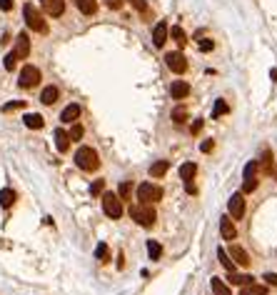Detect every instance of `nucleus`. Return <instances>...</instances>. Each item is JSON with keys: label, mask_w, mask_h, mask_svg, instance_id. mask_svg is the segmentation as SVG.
Returning <instances> with one entry per match:
<instances>
[{"label": "nucleus", "mask_w": 277, "mask_h": 295, "mask_svg": "<svg viewBox=\"0 0 277 295\" xmlns=\"http://www.w3.org/2000/svg\"><path fill=\"white\" fill-rule=\"evenodd\" d=\"M40 5L50 18H60L65 13V0H40Z\"/></svg>", "instance_id": "nucleus-11"}, {"label": "nucleus", "mask_w": 277, "mask_h": 295, "mask_svg": "<svg viewBox=\"0 0 277 295\" xmlns=\"http://www.w3.org/2000/svg\"><path fill=\"white\" fill-rule=\"evenodd\" d=\"M13 53L18 55V60H25V58L30 55V38H28V33H20V35H18L15 50H13Z\"/></svg>", "instance_id": "nucleus-13"}, {"label": "nucleus", "mask_w": 277, "mask_h": 295, "mask_svg": "<svg viewBox=\"0 0 277 295\" xmlns=\"http://www.w3.org/2000/svg\"><path fill=\"white\" fill-rule=\"evenodd\" d=\"M230 285H247L252 283V275H240V273H230Z\"/></svg>", "instance_id": "nucleus-30"}, {"label": "nucleus", "mask_w": 277, "mask_h": 295, "mask_svg": "<svg viewBox=\"0 0 277 295\" xmlns=\"http://www.w3.org/2000/svg\"><path fill=\"white\" fill-rule=\"evenodd\" d=\"M130 3H133V5H135V8H138V10H140V13L145 15V18H147V13H150V8H147V5L142 3V0H130Z\"/></svg>", "instance_id": "nucleus-39"}, {"label": "nucleus", "mask_w": 277, "mask_h": 295, "mask_svg": "<svg viewBox=\"0 0 277 295\" xmlns=\"http://www.w3.org/2000/svg\"><path fill=\"white\" fill-rule=\"evenodd\" d=\"M68 135H70L72 143H75V140H80V138H83V125H72V130H70Z\"/></svg>", "instance_id": "nucleus-37"}, {"label": "nucleus", "mask_w": 277, "mask_h": 295, "mask_svg": "<svg viewBox=\"0 0 277 295\" xmlns=\"http://www.w3.org/2000/svg\"><path fill=\"white\" fill-rule=\"evenodd\" d=\"M230 258H232V263L235 265H240V268H250V255H247V250L245 248H240V245H230V253H227Z\"/></svg>", "instance_id": "nucleus-9"}, {"label": "nucleus", "mask_w": 277, "mask_h": 295, "mask_svg": "<svg viewBox=\"0 0 277 295\" xmlns=\"http://www.w3.org/2000/svg\"><path fill=\"white\" fill-rule=\"evenodd\" d=\"M217 260L222 263V268H225L227 273H235V268H237V265L232 263V258L227 255V250H222V248H217Z\"/></svg>", "instance_id": "nucleus-23"}, {"label": "nucleus", "mask_w": 277, "mask_h": 295, "mask_svg": "<svg viewBox=\"0 0 277 295\" xmlns=\"http://www.w3.org/2000/svg\"><path fill=\"white\" fill-rule=\"evenodd\" d=\"M147 253H150L152 260H160V258H163V245L157 243V240H150L147 243Z\"/></svg>", "instance_id": "nucleus-29"}, {"label": "nucleus", "mask_w": 277, "mask_h": 295, "mask_svg": "<svg viewBox=\"0 0 277 295\" xmlns=\"http://www.w3.org/2000/svg\"><path fill=\"white\" fill-rule=\"evenodd\" d=\"M168 35H170V28H168L165 20H160V23L152 28V45H155V48H163L165 40H168Z\"/></svg>", "instance_id": "nucleus-10"}, {"label": "nucleus", "mask_w": 277, "mask_h": 295, "mask_svg": "<svg viewBox=\"0 0 277 295\" xmlns=\"http://www.w3.org/2000/svg\"><path fill=\"white\" fill-rule=\"evenodd\" d=\"M23 15H25V25H28L33 33H40V35H45V33H48V23H45L43 13L37 10L33 3H28V5L23 8Z\"/></svg>", "instance_id": "nucleus-3"}, {"label": "nucleus", "mask_w": 277, "mask_h": 295, "mask_svg": "<svg viewBox=\"0 0 277 295\" xmlns=\"http://www.w3.org/2000/svg\"><path fill=\"white\" fill-rule=\"evenodd\" d=\"M103 193H105V180H95L93 185H90V195L98 198V195H103Z\"/></svg>", "instance_id": "nucleus-33"}, {"label": "nucleus", "mask_w": 277, "mask_h": 295, "mask_svg": "<svg viewBox=\"0 0 277 295\" xmlns=\"http://www.w3.org/2000/svg\"><path fill=\"white\" fill-rule=\"evenodd\" d=\"M75 5L83 15H93L98 10V0H75Z\"/></svg>", "instance_id": "nucleus-21"}, {"label": "nucleus", "mask_w": 277, "mask_h": 295, "mask_svg": "<svg viewBox=\"0 0 277 295\" xmlns=\"http://www.w3.org/2000/svg\"><path fill=\"white\" fill-rule=\"evenodd\" d=\"M173 120H175L177 125L185 123V120H187V110H185V108H175V110H173Z\"/></svg>", "instance_id": "nucleus-34"}, {"label": "nucleus", "mask_w": 277, "mask_h": 295, "mask_svg": "<svg viewBox=\"0 0 277 295\" xmlns=\"http://www.w3.org/2000/svg\"><path fill=\"white\" fill-rule=\"evenodd\" d=\"M138 200L140 203L163 200V188L160 185H152V183H140V185H138Z\"/></svg>", "instance_id": "nucleus-5"}, {"label": "nucleus", "mask_w": 277, "mask_h": 295, "mask_svg": "<svg viewBox=\"0 0 277 295\" xmlns=\"http://www.w3.org/2000/svg\"><path fill=\"white\" fill-rule=\"evenodd\" d=\"M23 120H25V125H28L30 130H40V128L45 125V118H43L40 113H28Z\"/></svg>", "instance_id": "nucleus-18"}, {"label": "nucleus", "mask_w": 277, "mask_h": 295, "mask_svg": "<svg viewBox=\"0 0 277 295\" xmlns=\"http://www.w3.org/2000/svg\"><path fill=\"white\" fill-rule=\"evenodd\" d=\"M43 80V75H40V70H37L35 65H25L23 70H20V78H18V85L20 88H35L37 83Z\"/></svg>", "instance_id": "nucleus-6"}, {"label": "nucleus", "mask_w": 277, "mask_h": 295, "mask_svg": "<svg viewBox=\"0 0 277 295\" xmlns=\"http://www.w3.org/2000/svg\"><path fill=\"white\" fill-rule=\"evenodd\" d=\"M75 165L80 170H85V173H93V170L100 168V158H98V153L93 150V148L83 145V148H77V153H75Z\"/></svg>", "instance_id": "nucleus-2"}, {"label": "nucleus", "mask_w": 277, "mask_h": 295, "mask_svg": "<svg viewBox=\"0 0 277 295\" xmlns=\"http://www.w3.org/2000/svg\"><path fill=\"white\" fill-rule=\"evenodd\" d=\"M13 3H15V0H0V10L10 13V10H13Z\"/></svg>", "instance_id": "nucleus-41"}, {"label": "nucleus", "mask_w": 277, "mask_h": 295, "mask_svg": "<svg viewBox=\"0 0 277 295\" xmlns=\"http://www.w3.org/2000/svg\"><path fill=\"white\" fill-rule=\"evenodd\" d=\"M210 288H212V293H215V295H232V290H230V288H227L220 278H212V280H210Z\"/></svg>", "instance_id": "nucleus-28"}, {"label": "nucleus", "mask_w": 277, "mask_h": 295, "mask_svg": "<svg viewBox=\"0 0 277 295\" xmlns=\"http://www.w3.org/2000/svg\"><path fill=\"white\" fill-rule=\"evenodd\" d=\"M130 218L140 228H152L155 220H157V213H155V208L150 203H138V205L130 208Z\"/></svg>", "instance_id": "nucleus-1"}, {"label": "nucleus", "mask_w": 277, "mask_h": 295, "mask_svg": "<svg viewBox=\"0 0 277 295\" xmlns=\"http://www.w3.org/2000/svg\"><path fill=\"white\" fill-rule=\"evenodd\" d=\"M195 173H197V165H195V163H185V165H180V178H182L185 183H190V180L195 178Z\"/></svg>", "instance_id": "nucleus-27"}, {"label": "nucleus", "mask_w": 277, "mask_h": 295, "mask_svg": "<svg viewBox=\"0 0 277 295\" xmlns=\"http://www.w3.org/2000/svg\"><path fill=\"white\" fill-rule=\"evenodd\" d=\"M100 198H103V210H105L107 218H112V220L123 218V200H120V195H117V193H103Z\"/></svg>", "instance_id": "nucleus-4"}, {"label": "nucleus", "mask_w": 277, "mask_h": 295, "mask_svg": "<svg viewBox=\"0 0 277 295\" xmlns=\"http://www.w3.org/2000/svg\"><path fill=\"white\" fill-rule=\"evenodd\" d=\"M257 168H260L262 173H270V175H272V153H270V150L262 153V158L257 160Z\"/></svg>", "instance_id": "nucleus-26"}, {"label": "nucleus", "mask_w": 277, "mask_h": 295, "mask_svg": "<svg viewBox=\"0 0 277 295\" xmlns=\"http://www.w3.org/2000/svg\"><path fill=\"white\" fill-rule=\"evenodd\" d=\"M95 258L100 263H107V258H110V250H107V243H98L95 248Z\"/></svg>", "instance_id": "nucleus-31"}, {"label": "nucleus", "mask_w": 277, "mask_h": 295, "mask_svg": "<svg viewBox=\"0 0 277 295\" xmlns=\"http://www.w3.org/2000/svg\"><path fill=\"white\" fill-rule=\"evenodd\" d=\"M165 63H168V68H170L173 73H177V75H182V73L187 70V58H185L182 53H168V55H165Z\"/></svg>", "instance_id": "nucleus-8"}, {"label": "nucleus", "mask_w": 277, "mask_h": 295, "mask_svg": "<svg viewBox=\"0 0 277 295\" xmlns=\"http://www.w3.org/2000/svg\"><path fill=\"white\" fill-rule=\"evenodd\" d=\"M58 98H60V90H58L55 85H48V88H43V93H40V103H43V105H55Z\"/></svg>", "instance_id": "nucleus-15"}, {"label": "nucleus", "mask_w": 277, "mask_h": 295, "mask_svg": "<svg viewBox=\"0 0 277 295\" xmlns=\"http://www.w3.org/2000/svg\"><path fill=\"white\" fill-rule=\"evenodd\" d=\"M18 108H25L23 100H13V103H5L3 105V113H10V110H18Z\"/></svg>", "instance_id": "nucleus-36"}, {"label": "nucleus", "mask_w": 277, "mask_h": 295, "mask_svg": "<svg viewBox=\"0 0 277 295\" xmlns=\"http://www.w3.org/2000/svg\"><path fill=\"white\" fill-rule=\"evenodd\" d=\"M227 210H230V218H232V220H242V215H245V195H242V193H235V195L227 200Z\"/></svg>", "instance_id": "nucleus-7"}, {"label": "nucleus", "mask_w": 277, "mask_h": 295, "mask_svg": "<svg viewBox=\"0 0 277 295\" xmlns=\"http://www.w3.org/2000/svg\"><path fill=\"white\" fill-rule=\"evenodd\" d=\"M55 148H58L60 153H68V150H70V135H68L63 128L55 130Z\"/></svg>", "instance_id": "nucleus-17"}, {"label": "nucleus", "mask_w": 277, "mask_h": 295, "mask_svg": "<svg viewBox=\"0 0 277 295\" xmlns=\"http://www.w3.org/2000/svg\"><path fill=\"white\" fill-rule=\"evenodd\" d=\"M265 280L267 285H277V273H265Z\"/></svg>", "instance_id": "nucleus-43"}, {"label": "nucleus", "mask_w": 277, "mask_h": 295, "mask_svg": "<svg viewBox=\"0 0 277 295\" xmlns=\"http://www.w3.org/2000/svg\"><path fill=\"white\" fill-rule=\"evenodd\" d=\"M170 95H173V100H185V98L190 95V83L175 80V83L170 85Z\"/></svg>", "instance_id": "nucleus-14"}, {"label": "nucleus", "mask_w": 277, "mask_h": 295, "mask_svg": "<svg viewBox=\"0 0 277 295\" xmlns=\"http://www.w3.org/2000/svg\"><path fill=\"white\" fill-rule=\"evenodd\" d=\"M123 3H125V0H105V5H107L110 10H120Z\"/></svg>", "instance_id": "nucleus-40"}, {"label": "nucleus", "mask_w": 277, "mask_h": 295, "mask_svg": "<svg viewBox=\"0 0 277 295\" xmlns=\"http://www.w3.org/2000/svg\"><path fill=\"white\" fill-rule=\"evenodd\" d=\"M197 48H200L203 53H210V50L215 48V40H212V38H203L200 43H197Z\"/></svg>", "instance_id": "nucleus-35"}, {"label": "nucleus", "mask_w": 277, "mask_h": 295, "mask_svg": "<svg viewBox=\"0 0 277 295\" xmlns=\"http://www.w3.org/2000/svg\"><path fill=\"white\" fill-rule=\"evenodd\" d=\"M117 195H120V200H130L133 198V185L125 180V183H120V188H117Z\"/></svg>", "instance_id": "nucleus-32"}, {"label": "nucleus", "mask_w": 277, "mask_h": 295, "mask_svg": "<svg viewBox=\"0 0 277 295\" xmlns=\"http://www.w3.org/2000/svg\"><path fill=\"white\" fill-rule=\"evenodd\" d=\"M230 113V105L220 98V100H215V108H212V120H217V118H222V115H227Z\"/></svg>", "instance_id": "nucleus-25"}, {"label": "nucleus", "mask_w": 277, "mask_h": 295, "mask_svg": "<svg viewBox=\"0 0 277 295\" xmlns=\"http://www.w3.org/2000/svg\"><path fill=\"white\" fill-rule=\"evenodd\" d=\"M203 130V120H195V125H192V133H200Z\"/></svg>", "instance_id": "nucleus-44"}, {"label": "nucleus", "mask_w": 277, "mask_h": 295, "mask_svg": "<svg viewBox=\"0 0 277 295\" xmlns=\"http://www.w3.org/2000/svg\"><path fill=\"white\" fill-rule=\"evenodd\" d=\"M240 295H267V285H257V283H247L242 285Z\"/></svg>", "instance_id": "nucleus-22"}, {"label": "nucleus", "mask_w": 277, "mask_h": 295, "mask_svg": "<svg viewBox=\"0 0 277 295\" xmlns=\"http://www.w3.org/2000/svg\"><path fill=\"white\" fill-rule=\"evenodd\" d=\"M220 235H222L225 240H235V238H237V228H235V223H232L230 215H222V218H220Z\"/></svg>", "instance_id": "nucleus-12"}, {"label": "nucleus", "mask_w": 277, "mask_h": 295, "mask_svg": "<svg viewBox=\"0 0 277 295\" xmlns=\"http://www.w3.org/2000/svg\"><path fill=\"white\" fill-rule=\"evenodd\" d=\"M170 35H173V40H175L177 48H185V45H187V35H185V30H182L180 25H175V28L170 30Z\"/></svg>", "instance_id": "nucleus-24"}, {"label": "nucleus", "mask_w": 277, "mask_h": 295, "mask_svg": "<svg viewBox=\"0 0 277 295\" xmlns=\"http://www.w3.org/2000/svg\"><path fill=\"white\" fill-rule=\"evenodd\" d=\"M77 118H80V105H77V103H70L63 113H60V120H63V123H72V120H77Z\"/></svg>", "instance_id": "nucleus-16"}, {"label": "nucleus", "mask_w": 277, "mask_h": 295, "mask_svg": "<svg viewBox=\"0 0 277 295\" xmlns=\"http://www.w3.org/2000/svg\"><path fill=\"white\" fill-rule=\"evenodd\" d=\"M15 65H18V55H15V53H8V55H5V70H13Z\"/></svg>", "instance_id": "nucleus-38"}, {"label": "nucleus", "mask_w": 277, "mask_h": 295, "mask_svg": "<svg viewBox=\"0 0 277 295\" xmlns=\"http://www.w3.org/2000/svg\"><path fill=\"white\" fill-rule=\"evenodd\" d=\"M212 148H215V143H212V140H205V143L200 145V150H203V153H210Z\"/></svg>", "instance_id": "nucleus-42"}, {"label": "nucleus", "mask_w": 277, "mask_h": 295, "mask_svg": "<svg viewBox=\"0 0 277 295\" xmlns=\"http://www.w3.org/2000/svg\"><path fill=\"white\" fill-rule=\"evenodd\" d=\"M170 170V160H157L150 165V178H163Z\"/></svg>", "instance_id": "nucleus-20"}, {"label": "nucleus", "mask_w": 277, "mask_h": 295, "mask_svg": "<svg viewBox=\"0 0 277 295\" xmlns=\"http://www.w3.org/2000/svg\"><path fill=\"white\" fill-rule=\"evenodd\" d=\"M15 200H18V195H15L13 188H3V190H0V208H13Z\"/></svg>", "instance_id": "nucleus-19"}, {"label": "nucleus", "mask_w": 277, "mask_h": 295, "mask_svg": "<svg viewBox=\"0 0 277 295\" xmlns=\"http://www.w3.org/2000/svg\"><path fill=\"white\" fill-rule=\"evenodd\" d=\"M185 190H187V193H190V195H192V193H195V185H192V180H190V183H185Z\"/></svg>", "instance_id": "nucleus-45"}]
</instances>
